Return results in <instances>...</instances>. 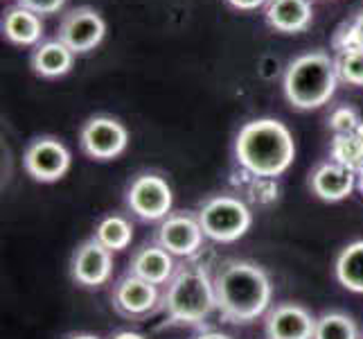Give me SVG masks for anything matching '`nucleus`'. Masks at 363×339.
Instances as JSON below:
<instances>
[{
    "label": "nucleus",
    "instance_id": "nucleus-9",
    "mask_svg": "<svg viewBox=\"0 0 363 339\" xmlns=\"http://www.w3.org/2000/svg\"><path fill=\"white\" fill-rule=\"evenodd\" d=\"M174 195L169 183L158 174H138L127 190V206L145 222L169 217Z\"/></svg>",
    "mask_w": 363,
    "mask_h": 339
},
{
    "label": "nucleus",
    "instance_id": "nucleus-4",
    "mask_svg": "<svg viewBox=\"0 0 363 339\" xmlns=\"http://www.w3.org/2000/svg\"><path fill=\"white\" fill-rule=\"evenodd\" d=\"M162 310L177 323L199 325L217 310L215 279L201 265L181 267L167 283L162 294Z\"/></svg>",
    "mask_w": 363,
    "mask_h": 339
},
{
    "label": "nucleus",
    "instance_id": "nucleus-15",
    "mask_svg": "<svg viewBox=\"0 0 363 339\" xmlns=\"http://www.w3.org/2000/svg\"><path fill=\"white\" fill-rule=\"evenodd\" d=\"M269 28L280 34H300L314 21L311 0H269L264 5Z\"/></svg>",
    "mask_w": 363,
    "mask_h": 339
},
{
    "label": "nucleus",
    "instance_id": "nucleus-29",
    "mask_svg": "<svg viewBox=\"0 0 363 339\" xmlns=\"http://www.w3.org/2000/svg\"><path fill=\"white\" fill-rule=\"evenodd\" d=\"M113 339H145L140 333H131V330H122V333H118Z\"/></svg>",
    "mask_w": 363,
    "mask_h": 339
},
{
    "label": "nucleus",
    "instance_id": "nucleus-6",
    "mask_svg": "<svg viewBox=\"0 0 363 339\" xmlns=\"http://www.w3.org/2000/svg\"><path fill=\"white\" fill-rule=\"evenodd\" d=\"M106 36V21L97 9L82 5L61 16L57 39L66 43L74 55H86L95 50Z\"/></svg>",
    "mask_w": 363,
    "mask_h": 339
},
{
    "label": "nucleus",
    "instance_id": "nucleus-22",
    "mask_svg": "<svg viewBox=\"0 0 363 339\" xmlns=\"http://www.w3.org/2000/svg\"><path fill=\"white\" fill-rule=\"evenodd\" d=\"M314 339H359V330L352 317L343 312H325L316 319Z\"/></svg>",
    "mask_w": 363,
    "mask_h": 339
},
{
    "label": "nucleus",
    "instance_id": "nucleus-13",
    "mask_svg": "<svg viewBox=\"0 0 363 339\" xmlns=\"http://www.w3.org/2000/svg\"><path fill=\"white\" fill-rule=\"evenodd\" d=\"M160 301L158 285L129 274L113 287V306L124 317H145Z\"/></svg>",
    "mask_w": 363,
    "mask_h": 339
},
{
    "label": "nucleus",
    "instance_id": "nucleus-20",
    "mask_svg": "<svg viewBox=\"0 0 363 339\" xmlns=\"http://www.w3.org/2000/svg\"><path fill=\"white\" fill-rule=\"evenodd\" d=\"M332 161L341 163L343 168L354 172L357 177L363 172V124L350 134H334L330 145Z\"/></svg>",
    "mask_w": 363,
    "mask_h": 339
},
{
    "label": "nucleus",
    "instance_id": "nucleus-16",
    "mask_svg": "<svg viewBox=\"0 0 363 339\" xmlns=\"http://www.w3.org/2000/svg\"><path fill=\"white\" fill-rule=\"evenodd\" d=\"M72 64H74V53L59 39L41 41L32 50V57H30L32 70L45 80L64 77L66 72H70Z\"/></svg>",
    "mask_w": 363,
    "mask_h": 339
},
{
    "label": "nucleus",
    "instance_id": "nucleus-10",
    "mask_svg": "<svg viewBox=\"0 0 363 339\" xmlns=\"http://www.w3.org/2000/svg\"><path fill=\"white\" fill-rule=\"evenodd\" d=\"M72 281L84 287H99L104 285L111 274H113V251H108L95 237L86 240L77 247L70 262Z\"/></svg>",
    "mask_w": 363,
    "mask_h": 339
},
{
    "label": "nucleus",
    "instance_id": "nucleus-17",
    "mask_svg": "<svg viewBox=\"0 0 363 339\" xmlns=\"http://www.w3.org/2000/svg\"><path fill=\"white\" fill-rule=\"evenodd\" d=\"M133 276L143 281H149L154 285H165L172 281L174 271V256L160 244L143 247L138 254L131 258V271Z\"/></svg>",
    "mask_w": 363,
    "mask_h": 339
},
{
    "label": "nucleus",
    "instance_id": "nucleus-3",
    "mask_svg": "<svg viewBox=\"0 0 363 339\" xmlns=\"http://www.w3.org/2000/svg\"><path fill=\"white\" fill-rule=\"evenodd\" d=\"M336 61L325 50H311L296 57L284 70L282 89L291 107L300 111L320 109L328 104L339 86Z\"/></svg>",
    "mask_w": 363,
    "mask_h": 339
},
{
    "label": "nucleus",
    "instance_id": "nucleus-28",
    "mask_svg": "<svg viewBox=\"0 0 363 339\" xmlns=\"http://www.w3.org/2000/svg\"><path fill=\"white\" fill-rule=\"evenodd\" d=\"M196 339H233V337L223 335V333H217V330H210V333H201Z\"/></svg>",
    "mask_w": 363,
    "mask_h": 339
},
{
    "label": "nucleus",
    "instance_id": "nucleus-14",
    "mask_svg": "<svg viewBox=\"0 0 363 339\" xmlns=\"http://www.w3.org/2000/svg\"><path fill=\"white\" fill-rule=\"evenodd\" d=\"M357 185V174L343 168L341 163L336 161H325L318 163L314 172L309 174V188L318 199L328 204L343 202L350 195H352Z\"/></svg>",
    "mask_w": 363,
    "mask_h": 339
},
{
    "label": "nucleus",
    "instance_id": "nucleus-18",
    "mask_svg": "<svg viewBox=\"0 0 363 339\" xmlns=\"http://www.w3.org/2000/svg\"><path fill=\"white\" fill-rule=\"evenodd\" d=\"M3 36L14 45H39L43 39V21L39 14L21 5L9 7L3 16Z\"/></svg>",
    "mask_w": 363,
    "mask_h": 339
},
{
    "label": "nucleus",
    "instance_id": "nucleus-19",
    "mask_svg": "<svg viewBox=\"0 0 363 339\" xmlns=\"http://www.w3.org/2000/svg\"><path fill=\"white\" fill-rule=\"evenodd\" d=\"M336 279L345 290L363 294V240L350 242L336 258Z\"/></svg>",
    "mask_w": 363,
    "mask_h": 339
},
{
    "label": "nucleus",
    "instance_id": "nucleus-23",
    "mask_svg": "<svg viewBox=\"0 0 363 339\" xmlns=\"http://www.w3.org/2000/svg\"><path fill=\"white\" fill-rule=\"evenodd\" d=\"M332 48L336 55H347V53L363 50V34L359 30V25L354 23V18H350L339 25V30L334 32Z\"/></svg>",
    "mask_w": 363,
    "mask_h": 339
},
{
    "label": "nucleus",
    "instance_id": "nucleus-21",
    "mask_svg": "<svg viewBox=\"0 0 363 339\" xmlns=\"http://www.w3.org/2000/svg\"><path fill=\"white\" fill-rule=\"evenodd\" d=\"M93 237L108 251H124L133 240V224L122 215H108L97 224Z\"/></svg>",
    "mask_w": 363,
    "mask_h": 339
},
{
    "label": "nucleus",
    "instance_id": "nucleus-26",
    "mask_svg": "<svg viewBox=\"0 0 363 339\" xmlns=\"http://www.w3.org/2000/svg\"><path fill=\"white\" fill-rule=\"evenodd\" d=\"M16 3L39 16H50V14H57L59 9H64L66 0H16Z\"/></svg>",
    "mask_w": 363,
    "mask_h": 339
},
{
    "label": "nucleus",
    "instance_id": "nucleus-31",
    "mask_svg": "<svg viewBox=\"0 0 363 339\" xmlns=\"http://www.w3.org/2000/svg\"><path fill=\"white\" fill-rule=\"evenodd\" d=\"M68 339H99V337L97 335H72Z\"/></svg>",
    "mask_w": 363,
    "mask_h": 339
},
{
    "label": "nucleus",
    "instance_id": "nucleus-32",
    "mask_svg": "<svg viewBox=\"0 0 363 339\" xmlns=\"http://www.w3.org/2000/svg\"><path fill=\"white\" fill-rule=\"evenodd\" d=\"M357 179H359V181H357V185H359V190L363 193V172L359 174V177H357Z\"/></svg>",
    "mask_w": 363,
    "mask_h": 339
},
{
    "label": "nucleus",
    "instance_id": "nucleus-12",
    "mask_svg": "<svg viewBox=\"0 0 363 339\" xmlns=\"http://www.w3.org/2000/svg\"><path fill=\"white\" fill-rule=\"evenodd\" d=\"M264 330L269 339H314L316 319L303 306L280 303L267 315Z\"/></svg>",
    "mask_w": 363,
    "mask_h": 339
},
{
    "label": "nucleus",
    "instance_id": "nucleus-5",
    "mask_svg": "<svg viewBox=\"0 0 363 339\" xmlns=\"http://www.w3.org/2000/svg\"><path fill=\"white\" fill-rule=\"evenodd\" d=\"M199 224H201L203 235L215 242H235L244 237L253 224V212L242 202V199L230 195L210 197L208 202L199 208Z\"/></svg>",
    "mask_w": 363,
    "mask_h": 339
},
{
    "label": "nucleus",
    "instance_id": "nucleus-2",
    "mask_svg": "<svg viewBox=\"0 0 363 339\" xmlns=\"http://www.w3.org/2000/svg\"><path fill=\"white\" fill-rule=\"evenodd\" d=\"M235 158L253 177L275 179L289 170L296 158L294 136L275 118L250 120L235 138Z\"/></svg>",
    "mask_w": 363,
    "mask_h": 339
},
{
    "label": "nucleus",
    "instance_id": "nucleus-1",
    "mask_svg": "<svg viewBox=\"0 0 363 339\" xmlns=\"http://www.w3.org/2000/svg\"><path fill=\"white\" fill-rule=\"evenodd\" d=\"M217 310L228 323H250L271 306L267 271L248 260H226L215 274Z\"/></svg>",
    "mask_w": 363,
    "mask_h": 339
},
{
    "label": "nucleus",
    "instance_id": "nucleus-25",
    "mask_svg": "<svg viewBox=\"0 0 363 339\" xmlns=\"http://www.w3.org/2000/svg\"><path fill=\"white\" fill-rule=\"evenodd\" d=\"M363 120L359 118V113L352 107H339L330 113V129L334 134H350L354 131Z\"/></svg>",
    "mask_w": 363,
    "mask_h": 339
},
{
    "label": "nucleus",
    "instance_id": "nucleus-11",
    "mask_svg": "<svg viewBox=\"0 0 363 339\" xmlns=\"http://www.w3.org/2000/svg\"><path fill=\"white\" fill-rule=\"evenodd\" d=\"M203 237L206 235L201 224H199V217L187 215V212H177V215L165 217L158 229V244L179 258L196 256L201 251Z\"/></svg>",
    "mask_w": 363,
    "mask_h": 339
},
{
    "label": "nucleus",
    "instance_id": "nucleus-24",
    "mask_svg": "<svg viewBox=\"0 0 363 339\" xmlns=\"http://www.w3.org/2000/svg\"><path fill=\"white\" fill-rule=\"evenodd\" d=\"M336 72L339 80L350 84V86H363V50L347 55H336Z\"/></svg>",
    "mask_w": 363,
    "mask_h": 339
},
{
    "label": "nucleus",
    "instance_id": "nucleus-27",
    "mask_svg": "<svg viewBox=\"0 0 363 339\" xmlns=\"http://www.w3.org/2000/svg\"><path fill=\"white\" fill-rule=\"evenodd\" d=\"M226 3H228L233 9H240V11H255L257 7L267 5L269 0H226Z\"/></svg>",
    "mask_w": 363,
    "mask_h": 339
},
{
    "label": "nucleus",
    "instance_id": "nucleus-8",
    "mask_svg": "<svg viewBox=\"0 0 363 339\" xmlns=\"http://www.w3.org/2000/svg\"><path fill=\"white\" fill-rule=\"evenodd\" d=\"M70 152L68 147L52 136L34 138L23 154V168L34 181L55 183L66 177L70 170Z\"/></svg>",
    "mask_w": 363,
    "mask_h": 339
},
{
    "label": "nucleus",
    "instance_id": "nucleus-7",
    "mask_svg": "<svg viewBox=\"0 0 363 339\" xmlns=\"http://www.w3.org/2000/svg\"><path fill=\"white\" fill-rule=\"evenodd\" d=\"M79 145L86 156L95 161H113L129 145L127 127L111 116H93L84 122L79 131Z\"/></svg>",
    "mask_w": 363,
    "mask_h": 339
},
{
    "label": "nucleus",
    "instance_id": "nucleus-30",
    "mask_svg": "<svg viewBox=\"0 0 363 339\" xmlns=\"http://www.w3.org/2000/svg\"><path fill=\"white\" fill-rule=\"evenodd\" d=\"M354 23L359 25V30H361V34H363V9H361L359 14L354 16Z\"/></svg>",
    "mask_w": 363,
    "mask_h": 339
}]
</instances>
